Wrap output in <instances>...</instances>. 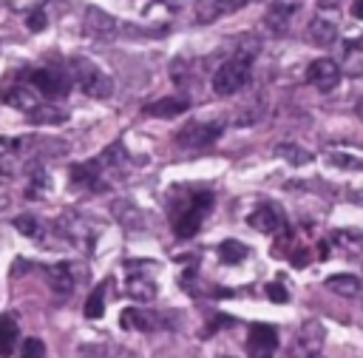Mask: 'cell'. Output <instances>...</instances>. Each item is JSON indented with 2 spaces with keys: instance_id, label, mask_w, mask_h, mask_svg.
<instances>
[{
  "instance_id": "obj_37",
  "label": "cell",
  "mask_w": 363,
  "mask_h": 358,
  "mask_svg": "<svg viewBox=\"0 0 363 358\" xmlns=\"http://www.w3.org/2000/svg\"><path fill=\"white\" fill-rule=\"evenodd\" d=\"M357 114H360V116H363V99H360V105H357Z\"/></svg>"
},
{
  "instance_id": "obj_18",
  "label": "cell",
  "mask_w": 363,
  "mask_h": 358,
  "mask_svg": "<svg viewBox=\"0 0 363 358\" xmlns=\"http://www.w3.org/2000/svg\"><path fill=\"white\" fill-rule=\"evenodd\" d=\"M187 108H190V99H187V97H162V99L150 102L145 111H147L150 116H164V119H170V116H182Z\"/></svg>"
},
{
  "instance_id": "obj_29",
  "label": "cell",
  "mask_w": 363,
  "mask_h": 358,
  "mask_svg": "<svg viewBox=\"0 0 363 358\" xmlns=\"http://www.w3.org/2000/svg\"><path fill=\"white\" fill-rule=\"evenodd\" d=\"M332 239H335L340 247H346V250L363 253V233H357V230H335Z\"/></svg>"
},
{
  "instance_id": "obj_3",
  "label": "cell",
  "mask_w": 363,
  "mask_h": 358,
  "mask_svg": "<svg viewBox=\"0 0 363 358\" xmlns=\"http://www.w3.org/2000/svg\"><path fill=\"white\" fill-rule=\"evenodd\" d=\"M71 71H74V80L79 82L82 94L94 97V99H108L113 94V80L88 57H74L71 60Z\"/></svg>"
},
{
  "instance_id": "obj_26",
  "label": "cell",
  "mask_w": 363,
  "mask_h": 358,
  "mask_svg": "<svg viewBox=\"0 0 363 358\" xmlns=\"http://www.w3.org/2000/svg\"><path fill=\"white\" fill-rule=\"evenodd\" d=\"M0 335H3V355L9 358L11 352H14V344H17V318L11 315V313H6L3 318H0Z\"/></svg>"
},
{
  "instance_id": "obj_20",
  "label": "cell",
  "mask_w": 363,
  "mask_h": 358,
  "mask_svg": "<svg viewBox=\"0 0 363 358\" xmlns=\"http://www.w3.org/2000/svg\"><path fill=\"white\" fill-rule=\"evenodd\" d=\"M6 105H11V108H17V111H26L28 116L43 105V99L31 91V88H23V85H17V88H9L6 91Z\"/></svg>"
},
{
  "instance_id": "obj_31",
  "label": "cell",
  "mask_w": 363,
  "mask_h": 358,
  "mask_svg": "<svg viewBox=\"0 0 363 358\" xmlns=\"http://www.w3.org/2000/svg\"><path fill=\"white\" fill-rule=\"evenodd\" d=\"M20 355L23 358H45V344L40 338H26L20 347Z\"/></svg>"
},
{
  "instance_id": "obj_36",
  "label": "cell",
  "mask_w": 363,
  "mask_h": 358,
  "mask_svg": "<svg viewBox=\"0 0 363 358\" xmlns=\"http://www.w3.org/2000/svg\"><path fill=\"white\" fill-rule=\"evenodd\" d=\"M352 14H354L357 20H363V0H357V3H352Z\"/></svg>"
},
{
  "instance_id": "obj_15",
  "label": "cell",
  "mask_w": 363,
  "mask_h": 358,
  "mask_svg": "<svg viewBox=\"0 0 363 358\" xmlns=\"http://www.w3.org/2000/svg\"><path fill=\"white\" fill-rule=\"evenodd\" d=\"M119 324L125 330H142V332H147V330H156L159 327V315H153L150 310H142V307H128V310H122Z\"/></svg>"
},
{
  "instance_id": "obj_21",
  "label": "cell",
  "mask_w": 363,
  "mask_h": 358,
  "mask_svg": "<svg viewBox=\"0 0 363 358\" xmlns=\"http://www.w3.org/2000/svg\"><path fill=\"white\" fill-rule=\"evenodd\" d=\"M85 28H88V34H94V37H111L113 28H116V23H113V17L105 14L102 9L91 6V9L85 11Z\"/></svg>"
},
{
  "instance_id": "obj_14",
  "label": "cell",
  "mask_w": 363,
  "mask_h": 358,
  "mask_svg": "<svg viewBox=\"0 0 363 358\" xmlns=\"http://www.w3.org/2000/svg\"><path fill=\"white\" fill-rule=\"evenodd\" d=\"M306 40H309L312 45H320V48L332 45V43L337 40V23H335V20H326L323 14H318V17L306 26Z\"/></svg>"
},
{
  "instance_id": "obj_23",
  "label": "cell",
  "mask_w": 363,
  "mask_h": 358,
  "mask_svg": "<svg viewBox=\"0 0 363 358\" xmlns=\"http://www.w3.org/2000/svg\"><path fill=\"white\" fill-rule=\"evenodd\" d=\"M108 287H111V278H105V281H99L94 290H91V295H88V301H85V318H102L105 315V293H108Z\"/></svg>"
},
{
  "instance_id": "obj_19",
  "label": "cell",
  "mask_w": 363,
  "mask_h": 358,
  "mask_svg": "<svg viewBox=\"0 0 363 358\" xmlns=\"http://www.w3.org/2000/svg\"><path fill=\"white\" fill-rule=\"evenodd\" d=\"M343 74L349 77H360L363 74V37L346 40L343 43Z\"/></svg>"
},
{
  "instance_id": "obj_22",
  "label": "cell",
  "mask_w": 363,
  "mask_h": 358,
  "mask_svg": "<svg viewBox=\"0 0 363 358\" xmlns=\"http://www.w3.org/2000/svg\"><path fill=\"white\" fill-rule=\"evenodd\" d=\"M244 3H227V0H218V3H199L196 6V20L199 23H213L216 17H221V14H227V11H235V9H241Z\"/></svg>"
},
{
  "instance_id": "obj_32",
  "label": "cell",
  "mask_w": 363,
  "mask_h": 358,
  "mask_svg": "<svg viewBox=\"0 0 363 358\" xmlns=\"http://www.w3.org/2000/svg\"><path fill=\"white\" fill-rule=\"evenodd\" d=\"M26 26H28V31H43V28L48 26V17H45V9H43V6H37V9H31V11H28V17H26Z\"/></svg>"
},
{
  "instance_id": "obj_27",
  "label": "cell",
  "mask_w": 363,
  "mask_h": 358,
  "mask_svg": "<svg viewBox=\"0 0 363 358\" xmlns=\"http://www.w3.org/2000/svg\"><path fill=\"white\" fill-rule=\"evenodd\" d=\"M65 116H68V111L65 108H57L54 102H43L34 114H31V119L34 122H43V125H57V122H65Z\"/></svg>"
},
{
  "instance_id": "obj_16",
  "label": "cell",
  "mask_w": 363,
  "mask_h": 358,
  "mask_svg": "<svg viewBox=\"0 0 363 358\" xmlns=\"http://www.w3.org/2000/svg\"><path fill=\"white\" fill-rule=\"evenodd\" d=\"M326 287L332 293L343 295V298H360L363 295V281L357 276H352V273H332L326 278Z\"/></svg>"
},
{
  "instance_id": "obj_10",
  "label": "cell",
  "mask_w": 363,
  "mask_h": 358,
  "mask_svg": "<svg viewBox=\"0 0 363 358\" xmlns=\"http://www.w3.org/2000/svg\"><path fill=\"white\" fill-rule=\"evenodd\" d=\"M247 224L258 233H267V236H275L284 230V213L275 202H261L250 216H247Z\"/></svg>"
},
{
  "instance_id": "obj_12",
  "label": "cell",
  "mask_w": 363,
  "mask_h": 358,
  "mask_svg": "<svg viewBox=\"0 0 363 358\" xmlns=\"http://www.w3.org/2000/svg\"><path fill=\"white\" fill-rule=\"evenodd\" d=\"M125 293H128L133 301H139V304H150V301H156V281H153L150 276H145V273L136 270V273L128 276Z\"/></svg>"
},
{
  "instance_id": "obj_38",
  "label": "cell",
  "mask_w": 363,
  "mask_h": 358,
  "mask_svg": "<svg viewBox=\"0 0 363 358\" xmlns=\"http://www.w3.org/2000/svg\"><path fill=\"white\" fill-rule=\"evenodd\" d=\"M360 298H363V295H360Z\"/></svg>"
},
{
  "instance_id": "obj_28",
  "label": "cell",
  "mask_w": 363,
  "mask_h": 358,
  "mask_svg": "<svg viewBox=\"0 0 363 358\" xmlns=\"http://www.w3.org/2000/svg\"><path fill=\"white\" fill-rule=\"evenodd\" d=\"M14 227H17L23 236H28V239H43V222H40L37 216L23 213V216L14 219Z\"/></svg>"
},
{
  "instance_id": "obj_8",
  "label": "cell",
  "mask_w": 363,
  "mask_h": 358,
  "mask_svg": "<svg viewBox=\"0 0 363 358\" xmlns=\"http://www.w3.org/2000/svg\"><path fill=\"white\" fill-rule=\"evenodd\" d=\"M275 352H278V330L272 324H252L247 332V355L275 358Z\"/></svg>"
},
{
  "instance_id": "obj_2",
  "label": "cell",
  "mask_w": 363,
  "mask_h": 358,
  "mask_svg": "<svg viewBox=\"0 0 363 358\" xmlns=\"http://www.w3.org/2000/svg\"><path fill=\"white\" fill-rule=\"evenodd\" d=\"M210 205H213V190H207V188L204 190L184 193V205L182 202L173 205V213H170L176 236L179 239L196 236L199 227H201V222H204V216H207V210H210Z\"/></svg>"
},
{
  "instance_id": "obj_9",
  "label": "cell",
  "mask_w": 363,
  "mask_h": 358,
  "mask_svg": "<svg viewBox=\"0 0 363 358\" xmlns=\"http://www.w3.org/2000/svg\"><path fill=\"white\" fill-rule=\"evenodd\" d=\"M340 65L335 63V60H329V57H318L315 63H309V68H306V82L312 85V88H318V91H332L337 82H340Z\"/></svg>"
},
{
  "instance_id": "obj_35",
  "label": "cell",
  "mask_w": 363,
  "mask_h": 358,
  "mask_svg": "<svg viewBox=\"0 0 363 358\" xmlns=\"http://www.w3.org/2000/svg\"><path fill=\"white\" fill-rule=\"evenodd\" d=\"M329 159H332L335 165H352V168H363L357 159H352V156H346V153H332Z\"/></svg>"
},
{
  "instance_id": "obj_24",
  "label": "cell",
  "mask_w": 363,
  "mask_h": 358,
  "mask_svg": "<svg viewBox=\"0 0 363 358\" xmlns=\"http://www.w3.org/2000/svg\"><path fill=\"white\" fill-rule=\"evenodd\" d=\"M111 210H113V216H116L128 230H136V227L142 230V227H145V216H142V210L133 207L130 202H116Z\"/></svg>"
},
{
  "instance_id": "obj_30",
  "label": "cell",
  "mask_w": 363,
  "mask_h": 358,
  "mask_svg": "<svg viewBox=\"0 0 363 358\" xmlns=\"http://www.w3.org/2000/svg\"><path fill=\"white\" fill-rule=\"evenodd\" d=\"M48 188H51V185H48V176H45L43 170H37L34 179H31V185H28V193H26V196H28V199H43V196L48 193Z\"/></svg>"
},
{
  "instance_id": "obj_5",
  "label": "cell",
  "mask_w": 363,
  "mask_h": 358,
  "mask_svg": "<svg viewBox=\"0 0 363 358\" xmlns=\"http://www.w3.org/2000/svg\"><path fill=\"white\" fill-rule=\"evenodd\" d=\"M31 85L37 88L40 97H45V102L51 99H60V97H68L71 91V77L54 65H43V68H34L31 71Z\"/></svg>"
},
{
  "instance_id": "obj_11",
  "label": "cell",
  "mask_w": 363,
  "mask_h": 358,
  "mask_svg": "<svg viewBox=\"0 0 363 358\" xmlns=\"http://www.w3.org/2000/svg\"><path fill=\"white\" fill-rule=\"evenodd\" d=\"M60 230H62V236L68 239V242H74V244H82V247H91L94 244V230H91V222H85L79 213H74V210H65L62 216H60Z\"/></svg>"
},
{
  "instance_id": "obj_13",
  "label": "cell",
  "mask_w": 363,
  "mask_h": 358,
  "mask_svg": "<svg viewBox=\"0 0 363 358\" xmlns=\"http://www.w3.org/2000/svg\"><path fill=\"white\" fill-rule=\"evenodd\" d=\"M298 3H269L267 6V26L275 31V34H286L289 31V20L298 14Z\"/></svg>"
},
{
  "instance_id": "obj_1",
  "label": "cell",
  "mask_w": 363,
  "mask_h": 358,
  "mask_svg": "<svg viewBox=\"0 0 363 358\" xmlns=\"http://www.w3.org/2000/svg\"><path fill=\"white\" fill-rule=\"evenodd\" d=\"M255 51H258V43H244L233 51V57L227 63L218 65V71L213 74V91L218 97H233L250 82V68H252Z\"/></svg>"
},
{
  "instance_id": "obj_34",
  "label": "cell",
  "mask_w": 363,
  "mask_h": 358,
  "mask_svg": "<svg viewBox=\"0 0 363 358\" xmlns=\"http://www.w3.org/2000/svg\"><path fill=\"white\" fill-rule=\"evenodd\" d=\"M267 295H269L275 304H284V301H286V287H284V281H281V278L272 281V284L267 287Z\"/></svg>"
},
{
  "instance_id": "obj_33",
  "label": "cell",
  "mask_w": 363,
  "mask_h": 358,
  "mask_svg": "<svg viewBox=\"0 0 363 358\" xmlns=\"http://www.w3.org/2000/svg\"><path fill=\"white\" fill-rule=\"evenodd\" d=\"M278 153H281V156H286L292 165H303V162H309V159H312V153H309V151L289 148V145H278Z\"/></svg>"
},
{
  "instance_id": "obj_25",
  "label": "cell",
  "mask_w": 363,
  "mask_h": 358,
  "mask_svg": "<svg viewBox=\"0 0 363 358\" xmlns=\"http://www.w3.org/2000/svg\"><path fill=\"white\" fill-rule=\"evenodd\" d=\"M218 256H221L224 264H241L244 259L252 256V250H250L247 244H241L238 239H227V242L218 244Z\"/></svg>"
},
{
  "instance_id": "obj_6",
  "label": "cell",
  "mask_w": 363,
  "mask_h": 358,
  "mask_svg": "<svg viewBox=\"0 0 363 358\" xmlns=\"http://www.w3.org/2000/svg\"><path fill=\"white\" fill-rule=\"evenodd\" d=\"M71 182H74L77 188H82V190L102 193V190L111 188L113 176H111V170L105 168V162L96 156V159H91V162H79V165H74V168H71Z\"/></svg>"
},
{
  "instance_id": "obj_4",
  "label": "cell",
  "mask_w": 363,
  "mask_h": 358,
  "mask_svg": "<svg viewBox=\"0 0 363 358\" xmlns=\"http://www.w3.org/2000/svg\"><path fill=\"white\" fill-rule=\"evenodd\" d=\"M221 131H224V125L218 119H210V122L193 119V122L182 125V131L176 134V145L184 148V151H199V148L213 145L221 136Z\"/></svg>"
},
{
  "instance_id": "obj_17",
  "label": "cell",
  "mask_w": 363,
  "mask_h": 358,
  "mask_svg": "<svg viewBox=\"0 0 363 358\" xmlns=\"http://www.w3.org/2000/svg\"><path fill=\"white\" fill-rule=\"evenodd\" d=\"M45 276H48V287H51L57 295H71V290H74V273H71L68 261L51 264V267L45 270Z\"/></svg>"
},
{
  "instance_id": "obj_7",
  "label": "cell",
  "mask_w": 363,
  "mask_h": 358,
  "mask_svg": "<svg viewBox=\"0 0 363 358\" xmlns=\"http://www.w3.org/2000/svg\"><path fill=\"white\" fill-rule=\"evenodd\" d=\"M326 341V327L318 318H306L298 330V338L292 344V358H320Z\"/></svg>"
}]
</instances>
